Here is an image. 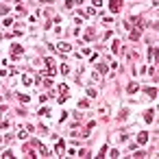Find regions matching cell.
Wrapping results in <instances>:
<instances>
[{"label":"cell","instance_id":"6da1fadb","mask_svg":"<svg viewBox=\"0 0 159 159\" xmlns=\"http://www.w3.org/2000/svg\"><path fill=\"white\" fill-rule=\"evenodd\" d=\"M59 92H61V96H59V105H61V103H65V98H68V85L61 83L59 85Z\"/></svg>","mask_w":159,"mask_h":159},{"label":"cell","instance_id":"7a4b0ae2","mask_svg":"<svg viewBox=\"0 0 159 159\" xmlns=\"http://www.w3.org/2000/svg\"><path fill=\"white\" fill-rule=\"evenodd\" d=\"M109 9H111V13H118V11L122 9V0H111V2H109Z\"/></svg>","mask_w":159,"mask_h":159},{"label":"cell","instance_id":"3957f363","mask_svg":"<svg viewBox=\"0 0 159 159\" xmlns=\"http://www.w3.org/2000/svg\"><path fill=\"white\" fill-rule=\"evenodd\" d=\"M22 52H24V48H22V46H18V44L11 48V57H15V59H18V57H22Z\"/></svg>","mask_w":159,"mask_h":159},{"label":"cell","instance_id":"277c9868","mask_svg":"<svg viewBox=\"0 0 159 159\" xmlns=\"http://www.w3.org/2000/svg\"><path fill=\"white\" fill-rule=\"evenodd\" d=\"M57 50H59V52H63V55H65V52H70V50H72V48H70V44H65V41H59V44H57Z\"/></svg>","mask_w":159,"mask_h":159},{"label":"cell","instance_id":"5b68a950","mask_svg":"<svg viewBox=\"0 0 159 159\" xmlns=\"http://www.w3.org/2000/svg\"><path fill=\"white\" fill-rule=\"evenodd\" d=\"M146 142H148V133H146V131H142V133L137 135V144H142V146H144Z\"/></svg>","mask_w":159,"mask_h":159},{"label":"cell","instance_id":"8992f818","mask_svg":"<svg viewBox=\"0 0 159 159\" xmlns=\"http://www.w3.org/2000/svg\"><path fill=\"white\" fill-rule=\"evenodd\" d=\"M139 37H142V29H137V26H135V29H131V39L137 41Z\"/></svg>","mask_w":159,"mask_h":159},{"label":"cell","instance_id":"52a82bcc","mask_svg":"<svg viewBox=\"0 0 159 159\" xmlns=\"http://www.w3.org/2000/svg\"><path fill=\"white\" fill-rule=\"evenodd\" d=\"M137 90H139V85H137V83H129V85H126V92H129V94H135Z\"/></svg>","mask_w":159,"mask_h":159},{"label":"cell","instance_id":"ba28073f","mask_svg":"<svg viewBox=\"0 0 159 159\" xmlns=\"http://www.w3.org/2000/svg\"><path fill=\"white\" fill-rule=\"evenodd\" d=\"M55 150H57V153H63V150H65V142H63V139H59V142H57V146H55Z\"/></svg>","mask_w":159,"mask_h":159},{"label":"cell","instance_id":"9c48e42d","mask_svg":"<svg viewBox=\"0 0 159 159\" xmlns=\"http://www.w3.org/2000/svg\"><path fill=\"white\" fill-rule=\"evenodd\" d=\"M153 118H155V109H148L144 113V120H146V122H153Z\"/></svg>","mask_w":159,"mask_h":159},{"label":"cell","instance_id":"30bf717a","mask_svg":"<svg viewBox=\"0 0 159 159\" xmlns=\"http://www.w3.org/2000/svg\"><path fill=\"white\" fill-rule=\"evenodd\" d=\"M96 70H98V74H107V72H109V68H107L105 63H98V68H96Z\"/></svg>","mask_w":159,"mask_h":159},{"label":"cell","instance_id":"8fae6325","mask_svg":"<svg viewBox=\"0 0 159 159\" xmlns=\"http://www.w3.org/2000/svg\"><path fill=\"white\" fill-rule=\"evenodd\" d=\"M144 92L150 96V98H155V96H157V90H155V87H144Z\"/></svg>","mask_w":159,"mask_h":159},{"label":"cell","instance_id":"7c38bea8","mask_svg":"<svg viewBox=\"0 0 159 159\" xmlns=\"http://www.w3.org/2000/svg\"><path fill=\"white\" fill-rule=\"evenodd\" d=\"M85 39H87V41L94 39V29H87V31H85Z\"/></svg>","mask_w":159,"mask_h":159},{"label":"cell","instance_id":"4fadbf2b","mask_svg":"<svg viewBox=\"0 0 159 159\" xmlns=\"http://www.w3.org/2000/svg\"><path fill=\"white\" fill-rule=\"evenodd\" d=\"M18 139H22V142H26V139H29V133H26V131L22 129L20 133H18Z\"/></svg>","mask_w":159,"mask_h":159},{"label":"cell","instance_id":"5bb4252c","mask_svg":"<svg viewBox=\"0 0 159 159\" xmlns=\"http://www.w3.org/2000/svg\"><path fill=\"white\" fill-rule=\"evenodd\" d=\"M96 94H98V92H96L94 87H87V96H92V98H96Z\"/></svg>","mask_w":159,"mask_h":159},{"label":"cell","instance_id":"9a60e30c","mask_svg":"<svg viewBox=\"0 0 159 159\" xmlns=\"http://www.w3.org/2000/svg\"><path fill=\"white\" fill-rule=\"evenodd\" d=\"M74 5H76L74 0H65V9H74Z\"/></svg>","mask_w":159,"mask_h":159},{"label":"cell","instance_id":"2e32d148","mask_svg":"<svg viewBox=\"0 0 159 159\" xmlns=\"http://www.w3.org/2000/svg\"><path fill=\"white\" fill-rule=\"evenodd\" d=\"M79 107H81V109H87V107H90V100H81Z\"/></svg>","mask_w":159,"mask_h":159},{"label":"cell","instance_id":"e0dca14e","mask_svg":"<svg viewBox=\"0 0 159 159\" xmlns=\"http://www.w3.org/2000/svg\"><path fill=\"white\" fill-rule=\"evenodd\" d=\"M48 113H50L48 107H41V109H39V116H48Z\"/></svg>","mask_w":159,"mask_h":159},{"label":"cell","instance_id":"ac0fdd59","mask_svg":"<svg viewBox=\"0 0 159 159\" xmlns=\"http://www.w3.org/2000/svg\"><path fill=\"white\" fill-rule=\"evenodd\" d=\"M5 129H9V122H7V120H2V122H0V131H5Z\"/></svg>","mask_w":159,"mask_h":159},{"label":"cell","instance_id":"d6986e66","mask_svg":"<svg viewBox=\"0 0 159 159\" xmlns=\"http://www.w3.org/2000/svg\"><path fill=\"white\" fill-rule=\"evenodd\" d=\"M61 74H70V68H68V65H65V63L61 65Z\"/></svg>","mask_w":159,"mask_h":159},{"label":"cell","instance_id":"ffe728a7","mask_svg":"<svg viewBox=\"0 0 159 159\" xmlns=\"http://www.w3.org/2000/svg\"><path fill=\"white\" fill-rule=\"evenodd\" d=\"M105 155H107V146H103V148L98 150V157H105Z\"/></svg>","mask_w":159,"mask_h":159},{"label":"cell","instance_id":"44dd1931","mask_svg":"<svg viewBox=\"0 0 159 159\" xmlns=\"http://www.w3.org/2000/svg\"><path fill=\"white\" fill-rule=\"evenodd\" d=\"M2 24H5V26H11V24H13V20H11V18H5V20H2Z\"/></svg>","mask_w":159,"mask_h":159},{"label":"cell","instance_id":"7402d4cb","mask_svg":"<svg viewBox=\"0 0 159 159\" xmlns=\"http://www.w3.org/2000/svg\"><path fill=\"white\" fill-rule=\"evenodd\" d=\"M2 157H5V159H11V157H13V153H11V150H5V153H2Z\"/></svg>","mask_w":159,"mask_h":159},{"label":"cell","instance_id":"603a6c76","mask_svg":"<svg viewBox=\"0 0 159 159\" xmlns=\"http://www.w3.org/2000/svg\"><path fill=\"white\" fill-rule=\"evenodd\" d=\"M22 83H24V85H31V76L24 74V76H22Z\"/></svg>","mask_w":159,"mask_h":159},{"label":"cell","instance_id":"cb8c5ba5","mask_svg":"<svg viewBox=\"0 0 159 159\" xmlns=\"http://www.w3.org/2000/svg\"><path fill=\"white\" fill-rule=\"evenodd\" d=\"M20 100H22V103H29L31 98H29V94H20Z\"/></svg>","mask_w":159,"mask_h":159},{"label":"cell","instance_id":"d4e9b609","mask_svg":"<svg viewBox=\"0 0 159 159\" xmlns=\"http://www.w3.org/2000/svg\"><path fill=\"white\" fill-rule=\"evenodd\" d=\"M148 59H150V61H155V48H150V50H148Z\"/></svg>","mask_w":159,"mask_h":159},{"label":"cell","instance_id":"484cf974","mask_svg":"<svg viewBox=\"0 0 159 159\" xmlns=\"http://www.w3.org/2000/svg\"><path fill=\"white\" fill-rule=\"evenodd\" d=\"M120 48V41H113V44H111V50H113V52H116V50H118Z\"/></svg>","mask_w":159,"mask_h":159},{"label":"cell","instance_id":"4316f807","mask_svg":"<svg viewBox=\"0 0 159 159\" xmlns=\"http://www.w3.org/2000/svg\"><path fill=\"white\" fill-rule=\"evenodd\" d=\"M100 5H103V0H94V7H96V9H98Z\"/></svg>","mask_w":159,"mask_h":159}]
</instances>
